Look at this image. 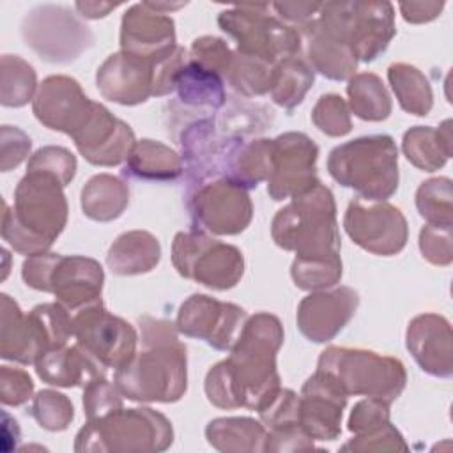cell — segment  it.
Returning <instances> with one entry per match:
<instances>
[{
	"instance_id": "obj_1",
	"label": "cell",
	"mask_w": 453,
	"mask_h": 453,
	"mask_svg": "<svg viewBox=\"0 0 453 453\" xmlns=\"http://www.w3.org/2000/svg\"><path fill=\"white\" fill-rule=\"evenodd\" d=\"M281 343L283 327L278 317L257 313L246 319L230 357L207 372V400L221 409H264L281 389L276 372Z\"/></svg>"
},
{
	"instance_id": "obj_22",
	"label": "cell",
	"mask_w": 453,
	"mask_h": 453,
	"mask_svg": "<svg viewBox=\"0 0 453 453\" xmlns=\"http://www.w3.org/2000/svg\"><path fill=\"white\" fill-rule=\"evenodd\" d=\"M357 304L359 296L349 287H340L329 292H313L299 303V331L311 342H329L354 317Z\"/></svg>"
},
{
	"instance_id": "obj_21",
	"label": "cell",
	"mask_w": 453,
	"mask_h": 453,
	"mask_svg": "<svg viewBox=\"0 0 453 453\" xmlns=\"http://www.w3.org/2000/svg\"><path fill=\"white\" fill-rule=\"evenodd\" d=\"M156 64L126 51L113 53L97 69V88L103 97L119 104L133 106L143 103L154 96Z\"/></svg>"
},
{
	"instance_id": "obj_47",
	"label": "cell",
	"mask_w": 453,
	"mask_h": 453,
	"mask_svg": "<svg viewBox=\"0 0 453 453\" xmlns=\"http://www.w3.org/2000/svg\"><path fill=\"white\" fill-rule=\"evenodd\" d=\"M389 421V403L368 396L354 405L349 418V430L354 434H365L373 428H379Z\"/></svg>"
},
{
	"instance_id": "obj_6",
	"label": "cell",
	"mask_w": 453,
	"mask_h": 453,
	"mask_svg": "<svg viewBox=\"0 0 453 453\" xmlns=\"http://www.w3.org/2000/svg\"><path fill=\"white\" fill-rule=\"evenodd\" d=\"M345 396L365 395L388 403L396 400L405 388L407 372L400 359L372 350L327 347L317 365Z\"/></svg>"
},
{
	"instance_id": "obj_30",
	"label": "cell",
	"mask_w": 453,
	"mask_h": 453,
	"mask_svg": "<svg viewBox=\"0 0 453 453\" xmlns=\"http://www.w3.org/2000/svg\"><path fill=\"white\" fill-rule=\"evenodd\" d=\"M182 172V157L165 143L154 140L136 142L124 166V175L143 180H173Z\"/></svg>"
},
{
	"instance_id": "obj_38",
	"label": "cell",
	"mask_w": 453,
	"mask_h": 453,
	"mask_svg": "<svg viewBox=\"0 0 453 453\" xmlns=\"http://www.w3.org/2000/svg\"><path fill=\"white\" fill-rule=\"evenodd\" d=\"M35 90V71L19 57L2 58V104L23 106Z\"/></svg>"
},
{
	"instance_id": "obj_44",
	"label": "cell",
	"mask_w": 453,
	"mask_h": 453,
	"mask_svg": "<svg viewBox=\"0 0 453 453\" xmlns=\"http://www.w3.org/2000/svg\"><path fill=\"white\" fill-rule=\"evenodd\" d=\"M343 451H398L409 449L402 434L388 421L386 425L373 428L365 434H356L347 444L342 446Z\"/></svg>"
},
{
	"instance_id": "obj_15",
	"label": "cell",
	"mask_w": 453,
	"mask_h": 453,
	"mask_svg": "<svg viewBox=\"0 0 453 453\" xmlns=\"http://www.w3.org/2000/svg\"><path fill=\"white\" fill-rule=\"evenodd\" d=\"M343 226L352 242L382 257L400 253L409 235L407 219L398 207L365 198H354L349 203Z\"/></svg>"
},
{
	"instance_id": "obj_4",
	"label": "cell",
	"mask_w": 453,
	"mask_h": 453,
	"mask_svg": "<svg viewBox=\"0 0 453 453\" xmlns=\"http://www.w3.org/2000/svg\"><path fill=\"white\" fill-rule=\"evenodd\" d=\"M274 242L297 260H340V234L333 193L317 184L280 209L271 228Z\"/></svg>"
},
{
	"instance_id": "obj_25",
	"label": "cell",
	"mask_w": 453,
	"mask_h": 453,
	"mask_svg": "<svg viewBox=\"0 0 453 453\" xmlns=\"http://www.w3.org/2000/svg\"><path fill=\"white\" fill-rule=\"evenodd\" d=\"M315 18L301 28L308 39V58L311 65L329 80L342 81L352 78L357 65V58L354 57L349 46H345L340 39L326 32L315 21Z\"/></svg>"
},
{
	"instance_id": "obj_45",
	"label": "cell",
	"mask_w": 453,
	"mask_h": 453,
	"mask_svg": "<svg viewBox=\"0 0 453 453\" xmlns=\"http://www.w3.org/2000/svg\"><path fill=\"white\" fill-rule=\"evenodd\" d=\"M419 250L430 264L441 267L449 265L453 260L451 226H423L419 232Z\"/></svg>"
},
{
	"instance_id": "obj_41",
	"label": "cell",
	"mask_w": 453,
	"mask_h": 453,
	"mask_svg": "<svg viewBox=\"0 0 453 453\" xmlns=\"http://www.w3.org/2000/svg\"><path fill=\"white\" fill-rule=\"evenodd\" d=\"M311 120L329 136H343L352 129L349 106L338 94L322 96L311 110Z\"/></svg>"
},
{
	"instance_id": "obj_17",
	"label": "cell",
	"mask_w": 453,
	"mask_h": 453,
	"mask_svg": "<svg viewBox=\"0 0 453 453\" xmlns=\"http://www.w3.org/2000/svg\"><path fill=\"white\" fill-rule=\"evenodd\" d=\"M246 311L203 294L188 297L177 313V331L207 342L218 350H230L246 322Z\"/></svg>"
},
{
	"instance_id": "obj_51",
	"label": "cell",
	"mask_w": 453,
	"mask_h": 453,
	"mask_svg": "<svg viewBox=\"0 0 453 453\" xmlns=\"http://www.w3.org/2000/svg\"><path fill=\"white\" fill-rule=\"evenodd\" d=\"M119 4H103V2H78L74 7L80 11L83 18H103L106 16L111 9H115Z\"/></svg>"
},
{
	"instance_id": "obj_23",
	"label": "cell",
	"mask_w": 453,
	"mask_h": 453,
	"mask_svg": "<svg viewBox=\"0 0 453 453\" xmlns=\"http://www.w3.org/2000/svg\"><path fill=\"white\" fill-rule=\"evenodd\" d=\"M347 396L320 372L303 386L299 396V425L317 441H334L342 432V414Z\"/></svg>"
},
{
	"instance_id": "obj_3",
	"label": "cell",
	"mask_w": 453,
	"mask_h": 453,
	"mask_svg": "<svg viewBox=\"0 0 453 453\" xmlns=\"http://www.w3.org/2000/svg\"><path fill=\"white\" fill-rule=\"evenodd\" d=\"M62 182L41 170H28L14 193V212L5 205L2 235L23 255H39L53 244L67 221Z\"/></svg>"
},
{
	"instance_id": "obj_48",
	"label": "cell",
	"mask_w": 453,
	"mask_h": 453,
	"mask_svg": "<svg viewBox=\"0 0 453 453\" xmlns=\"http://www.w3.org/2000/svg\"><path fill=\"white\" fill-rule=\"evenodd\" d=\"M0 380L2 402L5 405H19L27 402L34 391V382L28 377V373L18 368L2 366Z\"/></svg>"
},
{
	"instance_id": "obj_9",
	"label": "cell",
	"mask_w": 453,
	"mask_h": 453,
	"mask_svg": "<svg viewBox=\"0 0 453 453\" xmlns=\"http://www.w3.org/2000/svg\"><path fill=\"white\" fill-rule=\"evenodd\" d=\"M21 274L28 287L55 294L57 301L69 311L101 301L104 273L94 258L39 253L25 260Z\"/></svg>"
},
{
	"instance_id": "obj_20",
	"label": "cell",
	"mask_w": 453,
	"mask_h": 453,
	"mask_svg": "<svg viewBox=\"0 0 453 453\" xmlns=\"http://www.w3.org/2000/svg\"><path fill=\"white\" fill-rule=\"evenodd\" d=\"M80 154L99 166H113L129 157L134 147V134L131 127L120 119L113 117L103 104L96 103L88 120L71 136Z\"/></svg>"
},
{
	"instance_id": "obj_8",
	"label": "cell",
	"mask_w": 453,
	"mask_h": 453,
	"mask_svg": "<svg viewBox=\"0 0 453 453\" xmlns=\"http://www.w3.org/2000/svg\"><path fill=\"white\" fill-rule=\"evenodd\" d=\"M315 21L363 62L377 58L396 32L395 9L389 2L320 4Z\"/></svg>"
},
{
	"instance_id": "obj_46",
	"label": "cell",
	"mask_w": 453,
	"mask_h": 453,
	"mask_svg": "<svg viewBox=\"0 0 453 453\" xmlns=\"http://www.w3.org/2000/svg\"><path fill=\"white\" fill-rule=\"evenodd\" d=\"M232 55L234 53L230 51V48L226 46V42L223 39L211 37V35L195 39L191 44V51H189L191 60L218 73L221 78H225V73L232 60Z\"/></svg>"
},
{
	"instance_id": "obj_33",
	"label": "cell",
	"mask_w": 453,
	"mask_h": 453,
	"mask_svg": "<svg viewBox=\"0 0 453 453\" xmlns=\"http://www.w3.org/2000/svg\"><path fill=\"white\" fill-rule=\"evenodd\" d=\"M388 80L400 106L418 117L428 115L434 106V94L428 78L411 64H393L388 69Z\"/></svg>"
},
{
	"instance_id": "obj_19",
	"label": "cell",
	"mask_w": 453,
	"mask_h": 453,
	"mask_svg": "<svg viewBox=\"0 0 453 453\" xmlns=\"http://www.w3.org/2000/svg\"><path fill=\"white\" fill-rule=\"evenodd\" d=\"M120 46L126 53L159 62L177 50L173 19L149 2L136 4L122 16Z\"/></svg>"
},
{
	"instance_id": "obj_34",
	"label": "cell",
	"mask_w": 453,
	"mask_h": 453,
	"mask_svg": "<svg viewBox=\"0 0 453 453\" xmlns=\"http://www.w3.org/2000/svg\"><path fill=\"white\" fill-rule=\"evenodd\" d=\"M347 94L354 115L363 120H384L391 113V97L382 80L373 73H359L349 80Z\"/></svg>"
},
{
	"instance_id": "obj_2",
	"label": "cell",
	"mask_w": 453,
	"mask_h": 453,
	"mask_svg": "<svg viewBox=\"0 0 453 453\" xmlns=\"http://www.w3.org/2000/svg\"><path fill=\"white\" fill-rule=\"evenodd\" d=\"M143 350L115 370L120 393L138 402H177L186 393V347L177 327L166 320L142 317Z\"/></svg>"
},
{
	"instance_id": "obj_28",
	"label": "cell",
	"mask_w": 453,
	"mask_h": 453,
	"mask_svg": "<svg viewBox=\"0 0 453 453\" xmlns=\"http://www.w3.org/2000/svg\"><path fill=\"white\" fill-rule=\"evenodd\" d=\"M402 150L419 170L435 172L451 157V120L446 119L439 127L414 126L403 134Z\"/></svg>"
},
{
	"instance_id": "obj_42",
	"label": "cell",
	"mask_w": 453,
	"mask_h": 453,
	"mask_svg": "<svg viewBox=\"0 0 453 453\" xmlns=\"http://www.w3.org/2000/svg\"><path fill=\"white\" fill-rule=\"evenodd\" d=\"M117 384L113 386L104 375L94 377L83 389V409L88 419H97L119 407H122V396Z\"/></svg>"
},
{
	"instance_id": "obj_40",
	"label": "cell",
	"mask_w": 453,
	"mask_h": 453,
	"mask_svg": "<svg viewBox=\"0 0 453 453\" xmlns=\"http://www.w3.org/2000/svg\"><path fill=\"white\" fill-rule=\"evenodd\" d=\"M294 283L303 290L333 287L342 278V260H294L290 269Z\"/></svg>"
},
{
	"instance_id": "obj_13",
	"label": "cell",
	"mask_w": 453,
	"mask_h": 453,
	"mask_svg": "<svg viewBox=\"0 0 453 453\" xmlns=\"http://www.w3.org/2000/svg\"><path fill=\"white\" fill-rule=\"evenodd\" d=\"M73 336L83 352L103 370H119L136 352V331L96 301L73 315Z\"/></svg>"
},
{
	"instance_id": "obj_14",
	"label": "cell",
	"mask_w": 453,
	"mask_h": 453,
	"mask_svg": "<svg viewBox=\"0 0 453 453\" xmlns=\"http://www.w3.org/2000/svg\"><path fill=\"white\" fill-rule=\"evenodd\" d=\"M21 32L27 44L50 62H71L94 41L88 27L60 5L34 9L25 18Z\"/></svg>"
},
{
	"instance_id": "obj_24",
	"label": "cell",
	"mask_w": 453,
	"mask_h": 453,
	"mask_svg": "<svg viewBox=\"0 0 453 453\" xmlns=\"http://www.w3.org/2000/svg\"><path fill=\"white\" fill-rule=\"evenodd\" d=\"M405 340L423 372L439 379L453 375V333L448 319L437 313H421L409 322Z\"/></svg>"
},
{
	"instance_id": "obj_5",
	"label": "cell",
	"mask_w": 453,
	"mask_h": 453,
	"mask_svg": "<svg viewBox=\"0 0 453 453\" xmlns=\"http://www.w3.org/2000/svg\"><path fill=\"white\" fill-rule=\"evenodd\" d=\"M331 177L365 200L384 202L398 189V149L391 136L372 134L334 147L327 157Z\"/></svg>"
},
{
	"instance_id": "obj_29",
	"label": "cell",
	"mask_w": 453,
	"mask_h": 453,
	"mask_svg": "<svg viewBox=\"0 0 453 453\" xmlns=\"http://www.w3.org/2000/svg\"><path fill=\"white\" fill-rule=\"evenodd\" d=\"M173 88L184 106L212 111L225 103L223 78L188 57L175 76Z\"/></svg>"
},
{
	"instance_id": "obj_49",
	"label": "cell",
	"mask_w": 453,
	"mask_h": 453,
	"mask_svg": "<svg viewBox=\"0 0 453 453\" xmlns=\"http://www.w3.org/2000/svg\"><path fill=\"white\" fill-rule=\"evenodd\" d=\"M271 7L276 11V14L297 27H306L319 12L320 4L313 2H283V4H271Z\"/></svg>"
},
{
	"instance_id": "obj_43",
	"label": "cell",
	"mask_w": 453,
	"mask_h": 453,
	"mask_svg": "<svg viewBox=\"0 0 453 453\" xmlns=\"http://www.w3.org/2000/svg\"><path fill=\"white\" fill-rule=\"evenodd\" d=\"M28 170L46 172L67 186L76 172V157L64 147H42L30 157Z\"/></svg>"
},
{
	"instance_id": "obj_32",
	"label": "cell",
	"mask_w": 453,
	"mask_h": 453,
	"mask_svg": "<svg viewBox=\"0 0 453 453\" xmlns=\"http://www.w3.org/2000/svg\"><path fill=\"white\" fill-rule=\"evenodd\" d=\"M127 203V186L110 173L94 175L81 189L83 214L94 221H111L119 218Z\"/></svg>"
},
{
	"instance_id": "obj_18",
	"label": "cell",
	"mask_w": 453,
	"mask_h": 453,
	"mask_svg": "<svg viewBox=\"0 0 453 453\" xmlns=\"http://www.w3.org/2000/svg\"><path fill=\"white\" fill-rule=\"evenodd\" d=\"M94 104L74 78L50 76L37 90L34 113L46 127L74 136L88 120Z\"/></svg>"
},
{
	"instance_id": "obj_11",
	"label": "cell",
	"mask_w": 453,
	"mask_h": 453,
	"mask_svg": "<svg viewBox=\"0 0 453 453\" xmlns=\"http://www.w3.org/2000/svg\"><path fill=\"white\" fill-rule=\"evenodd\" d=\"M172 260L180 276L214 290L235 287L244 273V258L235 246L195 228L175 235Z\"/></svg>"
},
{
	"instance_id": "obj_10",
	"label": "cell",
	"mask_w": 453,
	"mask_h": 453,
	"mask_svg": "<svg viewBox=\"0 0 453 453\" xmlns=\"http://www.w3.org/2000/svg\"><path fill=\"white\" fill-rule=\"evenodd\" d=\"M265 4L237 5L219 12L218 23L223 32L237 41V51L260 58L271 65L297 57L301 35L297 28L269 14Z\"/></svg>"
},
{
	"instance_id": "obj_50",
	"label": "cell",
	"mask_w": 453,
	"mask_h": 453,
	"mask_svg": "<svg viewBox=\"0 0 453 453\" xmlns=\"http://www.w3.org/2000/svg\"><path fill=\"white\" fill-rule=\"evenodd\" d=\"M444 2H403L400 11L405 21L409 23H428L441 16Z\"/></svg>"
},
{
	"instance_id": "obj_12",
	"label": "cell",
	"mask_w": 453,
	"mask_h": 453,
	"mask_svg": "<svg viewBox=\"0 0 453 453\" xmlns=\"http://www.w3.org/2000/svg\"><path fill=\"white\" fill-rule=\"evenodd\" d=\"M186 203L193 228L218 235H235L242 232L253 214L246 188L228 177L203 180L188 188Z\"/></svg>"
},
{
	"instance_id": "obj_26",
	"label": "cell",
	"mask_w": 453,
	"mask_h": 453,
	"mask_svg": "<svg viewBox=\"0 0 453 453\" xmlns=\"http://www.w3.org/2000/svg\"><path fill=\"white\" fill-rule=\"evenodd\" d=\"M35 366L37 375L44 382L62 388L87 384L94 377L104 375V372L83 352L78 343L48 350L35 363Z\"/></svg>"
},
{
	"instance_id": "obj_35",
	"label": "cell",
	"mask_w": 453,
	"mask_h": 453,
	"mask_svg": "<svg viewBox=\"0 0 453 453\" xmlns=\"http://www.w3.org/2000/svg\"><path fill=\"white\" fill-rule=\"evenodd\" d=\"M313 71L311 67L299 57H290L274 65L273 83H271V96L273 101L287 110L297 106L306 92L313 85Z\"/></svg>"
},
{
	"instance_id": "obj_16",
	"label": "cell",
	"mask_w": 453,
	"mask_h": 453,
	"mask_svg": "<svg viewBox=\"0 0 453 453\" xmlns=\"http://www.w3.org/2000/svg\"><path fill=\"white\" fill-rule=\"evenodd\" d=\"M319 147L304 133H283L273 140L271 172L267 193L273 200H285L303 195L317 186L315 163Z\"/></svg>"
},
{
	"instance_id": "obj_31",
	"label": "cell",
	"mask_w": 453,
	"mask_h": 453,
	"mask_svg": "<svg viewBox=\"0 0 453 453\" xmlns=\"http://www.w3.org/2000/svg\"><path fill=\"white\" fill-rule=\"evenodd\" d=\"M205 437L219 451H265L267 446V428L251 418L212 419Z\"/></svg>"
},
{
	"instance_id": "obj_27",
	"label": "cell",
	"mask_w": 453,
	"mask_h": 453,
	"mask_svg": "<svg viewBox=\"0 0 453 453\" xmlns=\"http://www.w3.org/2000/svg\"><path fill=\"white\" fill-rule=\"evenodd\" d=\"M161 258L159 241L145 230H131L115 239L106 262L115 274L133 276L152 271Z\"/></svg>"
},
{
	"instance_id": "obj_36",
	"label": "cell",
	"mask_w": 453,
	"mask_h": 453,
	"mask_svg": "<svg viewBox=\"0 0 453 453\" xmlns=\"http://www.w3.org/2000/svg\"><path fill=\"white\" fill-rule=\"evenodd\" d=\"M273 73L274 65L235 51L225 73V80L244 96H262L271 90Z\"/></svg>"
},
{
	"instance_id": "obj_39",
	"label": "cell",
	"mask_w": 453,
	"mask_h": 453,
	"mask_svg": "<svg viewBox=\"0 0 453 453\" xmlns=\"http://www.w3.org/2000/svg\"><path fill=\"white\" fill-rule=\"evenodd\" d=\"M30 414L35 418V421L42 428L58 432L69 426V423L74 418V409L71 400L65 395L51 389H44L35 395Z\"/></svg>"
},
{
	"instance_id": "obj_7",
	"label": "cell",
	"mask_w": 453,
	"mask_h": 453,
	"mask_svg": "<svg viewBox=\"0 0 453 453\" xmlns=\"http://www.w3.org/2000/svg\"><path fill=\"white\" fill-rule=\"evenodd\" d=\"M173 441L172 423L152 409H115L88 419L76 435V451H163Z\"/></svg>"
},
{
	"instance_id": "obj_37",
	"label": "cell",
	"mask_w": 453,
	"mask_h": 453,
	"mask_svg": "<svg viewBox=\"0 0 453 453\" xmlns=\"http://www.w3.org/2000/svg\"><path fill=\"white\" fill-rule=\"evenodd\" d=\"M453 188L451 179L434 177L425 182L416 191V207L421 218L428 225L451 226L453 225Z\"/></svg>"
}]
</instances>
